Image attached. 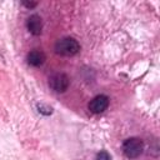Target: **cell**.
<instances>
[{"label":"cell","mask_w":160,"mask_h":160,"mask_svg":"<svg viewBox=\"0 0 160 160\" xmlns=\"http://www.w3.org/2000/svg\"><path fill=\"white\" fill-rule=\"evenodd\" d=\"M80 51V44L70 36L61 38L55 42V52L62 56H72Z\"/></svg>","instance_id":"obj_1"},{"label":"cell","mask_w":160,"mask_h":160,"mask_svg":"<svg viewBox=\"0 0 160 160\" xmlns=\"http://www.w3.org/2000/svg\"><path fill=\"white\" fill-rule=\"evenodd\" d=\"M109 106V98L106 95H98L89 102V110L94 114L104 112Z\"/></svg>","instance_id":"obj_4"},{"label":"cell","mask_w":160,"mask_h":160,"mask_svg":"<svg viewBox=\"0 0 160 160\" xmlns=\"http://www.w3.org/2000/svg\"><path fill=\"white\" fill-rule=\"evenodd\" d=\"M45 59H46L45 54L41 50H38V49L31 50L28 54V58H26L29 65H31V66H41L45 62Z\"/></svg>","instance_id":"obj_6"},{"label":"cell","mask_w":160,"mask_h":160,"mask_svg":"<svg viewBox=\"0 0 160 160\" xmlns=\"http://www.w3.org/2000/svg\"><path fill=\"white\" fill-rule=\"evenodd\" d=\"M70 79L64 72H56L49 78V86L56 92H64L68 90Z\"/></svg>","instance_id":"obj_3"},{"label":"cell","mask_w":160,"mask_h":160,"mask_svg":"<svg viewBox=\"0 0 160 160\" xmlns=\"http://www.w3.org/2000/svg\"><path fill=\"white\" fill-rule=\"evenodd\" d=\"M26 28H28V30L32 35H35V36L40 35L41 31H42V21H41V18L39 15H36V14L29 16L28 20H26Z\"/></svg>","instance_id":"obj_5"},{"label":"cell","mask_w":160,"mask_h":160,"mask_svg":"<svg viewBox=\"0 0 160 160\" xmlns=\"http://www.w3.org/2000/svg\"><path fill=\"white\" fill-rule=\"evenodd\" d=\"M22 5H25L26 8L31 9V8H35V6H36V2H29V1H22Z\"/></svg>","instance_id":"obj_9"},{"label":"cell","mask_w":160,"mask_h":160,"mask_svg":"<svg viewBox=\"0 0 160 160\" xmlns=\"http://www.w3.org/2000/svg\"><path fill=\"white\" fill-rule=\"evenodd\" d=\"M144 150V142L139 138H129L122 144V151L126 158L135 159L141 155Z\"/></svg>","instance_id":"obj_2"},{"label":"cell","mask_w":160,"mask_h":160,"mask_svg":"<svg viewBox=\"0 0 160 160\" xmlns=\"http://www.w3.org/2000/svg\"><path fill=\"white\" fill-rule=\"evenodd\" d=\"M36 108H38V111L42 115H51L52 114V108L48 104H44V102H38L36 104Z\"/></svg>","instance_id":"obj_7"},{"label":"cell","mask_w":160,"mask_h":160,"mask_svg":"<svg viewBox=\"0 0 160 160\" xmlns=\"http://www.w3.org/2000/svg\"><path fill=\"white\" fill-rule=\"evenodd\" d=\"M96 160H111V158H110V155L106 151H101V152L98 154Z\"/></svg>","instance_id":"obj_8"}]
</instances>
